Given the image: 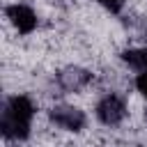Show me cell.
<instances>
[{
	"label": "cell",
	"instance_id": "cell-1",
	"mask_svg": "<svg viewBox=\"0 0 147 147\" xmlns=\"http://www.w3.org/2000/svg\"><path fill=\"white\" fill-rule=\"evenodd\" d=\"M34 101L28 94H11L2 103L0 115V131L5 140H25L32 129L34 117Z\"/></svg>",
	"mask_w": 147,
	"mask_h": 147
},
{
	"label": "cell",
	"instance_id": "cell-2",
	"mask_svg": "<svg viewBox=\"0 0 147 147\" xmlns=\"http://www.w3.org/2000/svg\"><path fill=\"white\" fill-rule=\"evenodd\" d=\"M94 113H96V119H99L101 124H106V126H117V124H122L124 117H126V99H124L122 94H117V92H108V94H103V96L96 101Z\"/></svg>",
	"mask_w": 147,
	"mask_h": 147
},
{
	"label": "cell",
	"instance_id": "cell-3",
	"mask_svg": "<svg viewBox=\"0 0 147 147\" xmlns=\"http://www.w3.org/2000/svg\"><path fill=\"white\" fill-rule=\"evenodd\" d=\"M48 117H51V122H53L57 129H62V131H71V133L83 131L85 124H87L85 113H83L80 108H76V106H67V103H57V106H53V108L48 110Z\"/></svg>",
	"mask_w": 147,
	"mask_h": 147
},
{
	"label": "cell",
	"instance_id": "cell-4",
	"mask_svg": "<svg viewBox=\"0 0 147 147\" xmlns=\"http://www.w3.org/2000/svg\"><path fill=\"white\" fill-rule=\"evenodd\" d=\"M5 16H7V21L14 25V30L18 34H30L37 28V14H34V9L28 7V5H23V2L7 5Z\"/></svg>",
	"mask_w": 147,
	"mask_h": 147
},
{
	"label": "cell",
	"instance_id": "cell-5",
	"mask_svg": "<svg viewBox=\"0 0 147 147\" xmlns=\"http://www.w3.org/2000/svg\"><path fill=\"white\" fill-rule=\"evenodd\" d=\"M57 83L64 92H78L92 83V71H87L83 67H67L57 74Z\"/></svg>",
	"mask_w": 147,
	"mask_h": 147
},
{
	"label": "cell",
	"instance_id": "cell-6",
	"mask_svg": "<svg viewBox=\"0 0 147 147\" xmlns=\"http://www.w3.org/2000/svg\"><path fill=\"white\" fill-rule=\"evenodd\" d=\"M122 60L136 74H147V48H126L122 53Z\"/></svg>",
	"mask_w": 147,
	"mask_h": 147
},
{
	"label": "cell",
	"instance_id": "cell-7",
	"mask_svg": "<svg viewBox=\"0 0 147 147\" xmlns=\"http://www.w3.org/2000/svg\"><path fill=\"white\" fill-rule=\"evenodd\" d=\"M96 5H101L106 11H110V14H119L122 9H124V5H126V0H96Z\"/></svg>",
	"mask_w": 147,
	"mask_h": 147
},
{
	"label": "cell",
	"instance_id": "cell-8",
	"mask_svg": "<svg viewBox=\"0 0 147 147\" xmlns=\"http://www.w3.org/2000/svg\"><path fill=\"white\" fill-rule=\"evenodd\" d=\"M136 90L147 99V74H138L136 76Z\"/></svg>",
	"mask_w": 147,
	"mask_h": 147
},
{
	"label": "cell",
	"instance_id": "cell-9",
	"mask_svg": "<svg viewBox=\"0 0 147 147\" xmlns=\"http://www.w3.org/2000/svg\"><path fill=\"white\" fill-rule=\"evenodd\" d=\"M145 119H147V113H145Z\"/></svg>",
	"mask_w": 147,
	"mask_h": 147
}]
</instances>
